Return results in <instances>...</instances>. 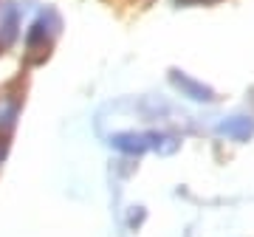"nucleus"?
Instances as JSON below:
<instances>
[{"instance_id":"obj_1","label":"nucleus","mask_w":254,"mask_h":237,"mask_svg":"<svg viewBox=\"0 0 254 237\" xmlns=\"http://www.w3.org/2000/svg\"><path fill=\"white\" fill-rule=\"evenodd\" d=\"M110 147L119 150V153H127V155H141V153H147V150L170 155V153H175L178 141H175L173 136H167V133H136V130H130V133H116V136H110Z\"/></svg>"},{"instance_id":"obj_2","label":"nucleus","mask_w":254,"mask_h":237,"mask_svg":"<svg viewBox=\"0 0 254 237\" xmlns=\"http://www.w3.org/2000/svg\"><path fill=\"white\" fill-rule=\"evenodd\" d=\"M60 28H63V20H60V14L54 9H46L31 23V28H28V34H26V48H28V54H31V62H40L48 54V48L57 40Z\"/></svg>"},{"instance_id":"obj_3","label":"nucleus","mask_w":254,"mask_h":237,"mask_svg":"<svg viewBox=\"0 0 254 237\" xmlns=\"http://www.w3.org/2000/svg\"><path fill=\"white\" fill-rule=\"evenodd\" d=\"M170 82L181 91V96H187V99H192V102H215V91H212L209 85H203L200 79L190 76V73L170 71Z\"/></svg>"},{"instance_id":"obj_4","label":"nucleus","mask_w":254,"mask_h":237,"mask_svg":"<svg viewBox=\"0 0 254 237\" xmlns=\"http://www.w3.org/2000/svg\"><path fill=\"white\" fill-rule=\"evenodd\" d=\"M20 28V9L14 3H3L0 6V48H9L17 40Z\"/></svg>"},{"instance_id":"obj_5","label":"nucleus","mask_w":254,"mask_h":237,"mask_svg":"<svg viewBox=\"0 0 254 237\" xmlns=\"http://www.w3.org/2000/svg\"><path fill=\"white\" fill-rule=\"evenodd\" d=\"M220 136L232 138V141H249L254 136V118L249 116H229L218 124Z\"/></svg>"},{"instance_id":"obj_6","label":"nucleus","mask_w":254,"mask_h":237,"mask_svg":"<svg viewBox=\"0 0 254 237\" xmlns=\"http://www.w3.org/2000/svg\"><path fill=\"white\" fill-rule=\"evenodd\" d=\"M20 116V99L17 96H0V133L6 136Z\"/></svg>"},{"instance_id":"obj_7","label":"nucleus","mask_w":254,"mask_h":237,"mask_svg":"<svg viewBox=\"0 0 254 237\" xmlns=\"http://www.w3.org/2000/svg\"><path fill=\"white\" fill-rule=\"evenodd\" d=\"M6 147H9V144H6V141L0 138V161H3V155H6Z\"/></svg>"},{"instance_id":"obj_8","label":"nucleus","mask_w":254,"mask_h":237,"mask_svg":"<svg viewBox=\"0 0 254 237\" xmlns=\"http://www.w3.org/2000/svg\"><path fill=\"white\" fill-rule=\"evenodd\" d=\"M178 3H206V0H178Z\"/></svg>"}]
</instances>
